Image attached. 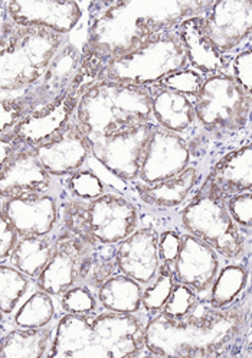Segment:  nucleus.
<instances>
[{
    "label": "nucleus",
    "mask_w": 252,
    "mask_h": 358,
    "mask_svg": "<svg viewBox=\"0 0 252 358\" xmlns=\"http://www.w3.org/2000/svg\"><path fill=\"white\" fill-rule=\"evenodd\" d=\"M176 31L185 47L191 69L202 76L206 74V77L225 71L226 59L206 35L202 25V16L181 22Z\"/></svg>",
    "instance_id": "b1692460"
},
{
    "label": "nucleus",
    "mask_w": 252,
    "mask_h": 358,
    "mask_svg": "<svg viewBox=\"0 0 252 358\" xmlns=\"http://www.w3.org/2000/svg\"><path fill=\"white\" fill-rule=\"evenodd\" d=\"M34 149L45 169L57 179L87 168L88 159L93 156L91 141L75 116L55 136Z\"/></svg>",
    "instance_id": "dca6fc26"
},
{
    "label": "nucleus",
    "mask_w": 252,
    "mask_h": 358,
    "mask_svg": "<svg viewBox=\"0 0 252 358\" xmlns=\"http://www.w3.org/2000/svg\"><path fill=\"white\" fill-rule=\"evenodd\" d=\"M19 240H20V236L17 230L8 220V217L2 214V220H0V262L6 263L9 260Z\"/></svg>",
    "instance_id": "ea45409f"
},
{
    "label": "nucleus",
    "mask_w": 252,
    "mask_h": 358,
    "mask_svg": "<svg viewBox=\"0 0 252 358\" xmlns=\"http://www.w3.org/2000/svg\"><path fill=\"white\" fill-rule=\"evenodd\" d=\"M193 104L198 124L209 133H235L252 120V92L232 73L205 77Z\"/></svg>",
    "instance_id": "0eeeda50"
},
{
    "label": "nucleus",
    "mask_w": 252,
    "mask_h": 358,
    "mask_svg": "<svg viewBox=\"0 0 252 358\" xmlns=\"http://www.w3.org/2000/svg\"><path fill=\"white\" fill-rule=\"evenodd\" d=\"M120 273L119 272V264H117V256H116V245H97L96 250L91 253L88 264H87V272L84 285L89 286L93 290H97L114 275Z\"/></svg>",
    "instance_id": "2f4dec72"
},
{
    "label": "nucleus",
    "mask_w": 252,
    "mask_h": 358,
    "mask_svg": "<svg viewBox=\"0 0 252 358\" xmlns=\"http://www.w3.org/2000/svg\"><path fill=\"white\" fill-rule=\"evenodd\" d=\"M61 185L68 196L91 201L107 192L103 179L88 168L59 179Z\"/></svg>",
    "instance_id": "72a5a7b5"
},
{
    "label": "nucleus",
    "mask_w": 252,
    "mask_h": 358,
    "mask_svg": "<svg viewBox=\"0 0 252 358\" xmlns=\"http://www.w3.org/2000/svg\"><path fill=\"white\" fill-rule=\"evenodd\" d=\"M186 69L189 61L185 47L177 31L169 29L153 35L128 54L108 61L98 80L151 87Z\"/></svg>",
    "instance_id": "39448f33"
},
{
    "label": "nucleus",
    "mask_w": 252,
    "mask_h": 358,
    "mask_svg": "<svg viewBox=\"0 0 252 358\" xmlns=\"http://www.w3.org/2000/svg\"><path fill=\"white\" fill-rule=\"evenodd\" d=\"M84 220L87 237L103 245H117L142 226L139 206L116 191L84 201Z\"/></svg>",
    "instance_id": "9d476101"
},
{
    "label": "nucleus",
    "mask_w": 252,
    "mask_h": 358,
    "mask_svg": "<svg viewBox=\"0 0 252 358\" xmlns=\"http://www.w3.org/2000/svg\"><path fill=\"white\" fill-rule=\"evenodd\" d=\"M205 80V76H202L200 73H198L193 69H186L183 71H179L168 78H165L162 83L177 90V92L186 94L192 99H195V96L199 93V90L202 87V83Z\"/></svg>",
    "instance_id": "4c0bfd02"
},
{
    "label": "nucleus",
    "mask_w": 252,
    "mask_h": 358,
    "mask_svg": "<svg viewBox=\"0 0 252 358\" xmlns=\"http://www.w3.org/2000/svg\"><path fill=\"white\" fill-rule=\"evenodd\" d=\"M160 230L153 226H140L131 236L116 245L119 272L149 285L163 266L158 249Z\"/></svg>",
    "instance_id": "6ab92c4d"
},
{
    "label": "nucleus",
    "mask_w": 252,
    "mask_h": 358,
    "mask_svg": "<svg viewBox=\"0 0 252 358\" xmlns=\"http://www.w3.org/2000/svg\"><path fill=\"white\" fill-rule=\"evenodd\" d=\"M32 279L9 263L0 266V309L2 318L12 317L29 292Z\"/></svg>",
    "instance_id": "7c9ffc66"
},
{
    "label": "nucleus",
    "mask_w": 252,
    "mask_h": 358,
    "mask_svg": "<svg viewBox=\"0 0 252 358\" xmlns=\"http://www.w3.org/2000/svg\"><path fill=\"white\" fill-rule=\"evenodd\" d=\"M84 47L68 42L54 59L50 70L35 85L13 96L2 97V133L20 120L62 100L78 74Z\"/></svg>",
    "instance_id": "6e6552de"
},
{
    "label": "nucleus",
    "mask_w": 252,
    "mask_h": 358,
    "mask_svg": "<svg viewBox=\"0 0 252 358\" xmlns=\"http://www.w3.org/2000/svg\"><path fill=\"white\" fill-rule=\"evenodd\" d=\"M58 233L45 237H20L6 263L12 264L35 282L52 257Z\"/></svg>",
    "instance_id": "cd10ccee"
},
{
    "label": "nucleus",
    "mask_w": 252,
    "mask_h": 358,
    "mask_svg": "<svg viewBox=\"0 0 252 358\" xmlns=\"http://www.w3.org/2000/svg\"><path fill=\"white\" fill-rule=\"evenodd\" d=\"M248 280L246 268L239 263H229L218 273V278L208 294V305L214 309H223L235 303Z\"/></svg>",
    "instance_id": "c756f323"
},
{
    "label": "nucleus",
    "mask_w": 252,
    "mask_h": 358,
    "mask_svg": "<svg viewBox=\"0 0 252 358\" xmlns=\"http://www.w3.org/2000/svg\"><path fill=\"white\" fill-rule=\"evenodd\" d=\"M0 195L25 192H47L54 189L59 179L54 178L40 164L34 148L20 145L10 158L2 164Z\"/></svg>",
    "instance_id": "412c9836"
},
{
    "label": "nucleus",
    "mask_w": 252,
    "mask_h": 358,
    "mask_svg": "<svg viewBox=\"0 0 252 358\" xmlns=\"http://www.w3.org/2000/svg\"><path fill=\"white\" fill-rule=\"evenodd\" d=\"M226 207L241 231L252 230V191L228 195Z\"/></svg>",
    "instance_id": "e433bc0d"
},
{
    "label": "nucleus",
    "mask_w": 252,
    "mask_h": 358,
    "mask_svg": "<svg viewBox=\"0 0 252 358\" xmlns=\"http://www.w3.org/2000/svg\"><path fill=\"white\" fill-rule=\"evenodd\" d=\"M223 194L206 176L195 196L179 213V227L205 241L225 260H238L245 238L226 207Z\"/></svg>",
    "instance_id": "423d86ee"
},
{
    "label": "nucleus",
    "mask_w": 252,
    "mask_h": 358,
    "mask_svg": "<svg viewBox=\"0 0 252 358\" xmlns=\"http://www.w3.org/2000/svg\"><path fill=\"white\" fill-rule=\"evenodd\" d=\"M251 48H252V47H251Z\"/></svg>",
    "instance_id": "a19ab883"
},
{
    "label": "nucleus",
    "mask_w": 252,
    "mask_h": 358,
    "mask_svg": "<svg viewBox=\"0 0 252 358\" xmlns=\"http://www.w3.org/2000/svg\"><path fill=\"white\" fill-rule=\"evenodd\" d=\"M143 290L142 283L127 275H114L97 290L100 309L120 313L143 312Z\"/></svg>",
    "instance_id": "bb28decb"
},
{
    "label": "nucleus",
    "mask_w": 252,
    "mask_h": 358,
    "mask_svg": "<svg viewBox=\"0 0 252 358\" xmlns=\"http://www.w3.org/2000/svg\"><path fill=\"white\" fill-rule=\"evenodd\" d=\"M175 285L176 280L172 272V266L163 264L156 279L146 285L143 290V310L149 313V317L156 315L165 308Z\"/></svg>",
    "instance_id": "473e14b6"
},
{
    "label": "nucleus",
    "mask_w": 252,
    "mask_h": 358,
    "mask_svg": "<svg viewBox=\"0 0 252 358\" xmlns=\"http://www.w3.org/2000/svg\"><path fill=\"white\" fill-rule=\"evenodd\" d=\"M75 119L91 142L114 131L154 122L150 87L98 80L82 92Z\"/></svg>",
    "instance_id": "7ed1b4c3"
},
{
    "label": "nucleus",
    "mask_w": 252,
    "mask_h": 358,
    "mask_svg": "<svg viewBox=\"0 0 252 358\" xmlns=\"http://www.w3.org/2000/svg\"><path fill=\"white\" fill-rule=\"evenodd\" d=\"M200 171L191 165L179 175L165 179L156 184H143L140 181L131 182L133 192L139 201L154 210H172L185 204L191 194L200 184Z\"/></svg>",
    "instance_id": "5701e85b"
},
{
    "label": "nucleus",
    "mask_w": 252,
    "mask_h": 358,
    "mask_svg": "<svg viewBox=\"0 0 252 358\" xmlns=\"http://www.w3.org/2000/svg\"><path fill=\"white\" fill-rule=\"evenodd\" d=\"M65 191L59 184L47 192H25L2 196V214L13 224L20 237L57 234L62 226Z\"/></svg>",
    "instance_id": "9b49d317"
},
{
    "label": "nucleus",
    "mask_w": 252,
    "mask_h": 358,
    "mask_svg": "<svg viewBox=\"0 0 252 358\" xmlns=\"http://www.w3.org/2000/svg\"><path fill=\"white\" fill-rule=\"evenodd\" d=\"M221 267V256L211 245L181 230L180 250L172 264L177 283L189 286L199 296L208 295Z\"/></svg>",
    "instance_id": "a211bd4d"
},
{
    "label": "nucleus",
    "mask_w": 252,
    "mask_h": 358,
    "mask_svg": "<svg viewBox=\"0 0 252 358\" xmlns=\"http://www.w3.org/2000/svg\"><path fill=\"white\" fill-rule=\"evenodd\" d=\"M246 313L241 305L223 309L208 308L181 318L158 312L149 317L146 350L150 357L206 358L231 348L244 334Z\"/></svg>",
    "instance_id": "f03ea898"
},
{
    "label": "nucleus",
    "mask_w": 252,
    "mask_h": 358,
    "mask_svg": "<svg viewBox=\"0 0 252 358\" xmlns=\"http://www.w3.org/2000/svg\"><path fill=\"white\" fill-rule=\"evenodd\" d=\"M70 36L40 28H22L2 17L0 88L13 96L35 85L52 65Z\"/></svg>",
    "instance_id": "20e7f679"
},
{
    "label": "nucleus",
    "mask_w": 252,
    "mask_h": 358,
    "mask_svg": "<svg viewBox=\"0 0 252 358\" xmlns=\"http://www.w3.org/2000/svg\"><path fill=\"white\" fill-rule=\"evenodd\" d=\"M81 94L80 90L71 85L62 100L20 120L12 130L2 133V136H9L28 148H38L71 122Z\"/></svg>",
    "instance_id": "aec40b11"
},
{
    "label": "nucleus",
    "mask_w": 252,
    "mask_h": 358,
    "mask_svg": "<svg viewBox=\"0 0 252 358\" xmlns=\"http://www.w3.org/2000/svg\"><path fill=\"white\" fill-rule=\"evenodd\" d=\"M180 238H181L180 227H168V229L160 230L158 249H160V257H162L163 264L172 266L173 262L176 260L180 250Z\"/></svg>",
    "instance_id": "58836bf2"
},
{
    "label": "nucleus",
    "mask_w": 252,
    "mask_h": 358,
    "mask_svg": "<svg viewBox=\"0 0 252 358\" xmlns=\"http://www.w3.org/2000/svg\"><path fill=\"white\" fill-rule=\"evenodd\" d=\"M215 0H103L89 3L82 61L73 84L81 92L96 83L114 58L128 54L156 34L203 16Z\"/></svg>",
    "instance_id": "f257e3e1"
},
{
    "label": "nucleus",
    "mask_w": 252,
    "mask_h": 358,
    "mask_svg": "<svg viewBox=\"0 0 252 358\" xmlns=\"http://www.w3.org/2000/svg\"><path fill=\"white\" fill-rule=\"evenodd\" d=\"M82 6L74 0H6L2 17L16 27L40 28L70 36L82 19Z\"/></svg>",
    "instance_id": "4468645a"
},
{
    "label": "nucleus",
    "mask_w": 252,
    "mask_h": 358,
    "mask_svg": "<svg viewBox=\"0 0 252 358\" xmlns=\"http://www.w3.org/2000/svg\"><path fill=\"white\" fill-rule=\"evenodd\" d=\"M208 178L226 195L252 191V142L226 153Z\"/></svg>",
    "instance_id": "393cba45"
},
{
    "label": "nucleus",
    "mask_w": 252,
    "mask_h": 358,
    "mask_svg": "<svg viewBox=\"0 0 252 358\" xmlns=\"http://www.w3.org/2000/svg\"><path fill=\"white\" fill-rule=\"evenodd\" d=\"M59 306L66 313H94L100 310L97 292L84 283L68 289L61 295Z\"/></svg>",
    "instance_id": "f704fd0d"
},
{
    "label": "nucleus",
    "mask_w": 252,
    "mask_h": 358,
    "mask_svg": "<svg viewBox=\"0 0 252 358\" xmlns=\"http://www.w3.org/2000/svg\"><path fill=\"white\" fill-rule=\"evenodd\" d=\"M97 245L100 244L74 236L61 226L52 257L34 282L35 286L59 298L68 289L82 283L89 256Z\"/></svg>",
    "instance_id": "ddd939ff"
},
{
    "label": "nucleus",
    "mask_w": 252,
    "mask_h": 358,
    "mask_svg": "<svg viewBox=\"0 0 252 358\" xmlns=\"http://www.w3.org/2000/svg\"><path fill=\"white\" fill-rule=\"evenodd\" d=\"M147 312L120 313L97 310L91 315V343L97 358H131L147 355Z\"/></svg>",
    "instance_id": "1a4fd4ad"
},
{
    "label": "nucleus",
    "mask_w": 252,
    "mask_h": 358,
    "mask_svg": "<svg viewBox=\"0 0 252 358\" xmlns=\"http://www.w3.org/2000/svg\"><path fill=\"white\" fill-rule=\"evenodd\" d=\"M57 318V305L54 296L42 289L34 292L20 303L9 318L12 327L20 328H45L52 325Z\"/></svg>",
    "instance_id": "c85d7f7f"
},
{
    "label": "nucleus",
    "mask_w": 252,
    "mask_h": 358,
    "mask_svg": "<svg viewBox=\"0 0 252 358\" xmlns=\"http://www.w3.org/2000/svg\"><path fill=\"white\" fill-rule=\"evenodd\" d=\"M153 120L160 127L186 136L196 126L198 117L193 99L158 83L150 87Z\"/></svg>",
    "instance_id": "4be33fe9"
},
{
    "label": "nucleus",
    "mask_w": 252,
    "mask_h": 358,
    "mask_svg": "<svg viewBox=\"0 0 252 358\" xmlns=\"http://www.w3.org/2000/svg\"><path fill=\"white\" fill-rule=\"evenodd\" d=\"M154 126V122L137 124L93 141V158L123 182L137 181Z\"/></svg>",
    "instance_id": "f8f14e48"
},
{
    "label": "nucleus",
    "mask_w": 252,
    "mask_h": 358,
    "mask_svg": "<svg viewBox=\"0 0 252 358\" xmlns=\"http://www.w3.org/2000/svg\"><path fill=\"white\" fill-rule=\"evenodd\" d=\"M55 324L45 328L12 327L2 335L0 358H47Z\"/></svg>",
    "instance_id": "a878e982"
},
{
    "label": "nucleus",
    "mask_w": 252,
    "mask_h": 358,
    "mask_svg": "<svg viewBox=\"0 0 252 358\" xmlns=\"http://www.w3.org/2000/svg\"><path fill=\"white\" fill-rule=\"evenodd\" d=\"M189 143L181 134L154 126L137 181L156 184L173 178L192 165Z\"/></svg>",
    "instance_id": "f3484780"
},
{
    "label": "nucleus",
    "mask_w": 252,
    "mask_h": 358,
    "mask_svg": "<svg viewBox=\"0 0 252 358\" xmlns=\"http://www.w3.org/2000/svg\"><path fill=\"white\" fill-rule=\"evenodd\" d=\"M199 299L200 296L195 292L193 289L176 282L168 303L160 312L166 313L168 317H172V318H181L188 315V313L198 310V306L200 303Z\"/></svg>",
    "instance_id": "c9c22d12"
},
{
    "label": "nucleus",
    "mask_w": 252,
    "mask_h": 358,
    "mask_svg": "<svg viewBox=\"0 0 252 358\" xmlns=\"http://www.w3.org/2000/svg\"><path fill=\"white\" fill-rule=\"evenodd\" d=\"M202 25L223 57L231 54L252 38V0H215Z\"/></svg>",
    "instance_id": "2eb2a0df"
}]
</instances>
